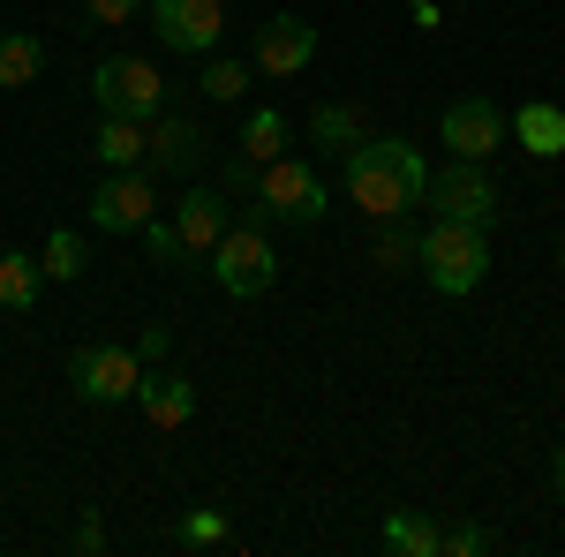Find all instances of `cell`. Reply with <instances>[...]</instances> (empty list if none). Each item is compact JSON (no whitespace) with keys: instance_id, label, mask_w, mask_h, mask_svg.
I'll use <instances>...</instances> for the list:
<instances>
[{"instance_id":"6da1fadb","label":"cell","mask_w":565,"mask_h":557,"mask_svg":"<svg viewBox=\"0 0 565 557\" xmlns=\"http://www.w3.org/2000/svg\"><path fill=\"white\" fill-rule=\"evenodd\" d=\"M423 189H430V167H423L415 143H399V136H362L348 151V196L370 218H407L423 204Z\"/></svg>"},{"instance_id":"7a4b0ae2","label":"cell","mask_w":565,"mask_h":557,"mask_svg":"<svg viewBox=\"0 0 565 557\" xmlns=\"http://www.w3.org/2000/svg\"><path fill=\"white\" fill-rule=\"evenodd\" d=\"M324 212H332V204H324V181H317L302 159H287V151H279L271 167H257V189L242 196V218H257V226H264V218H295V226H317Z\"/></svg>"},{"instance_id":"3957f363","label":"cell","mask_w":565,"mask_h":557,"mask_svg":"<svg viewBox=\"0 0 565 557\" xmlns=\"http://www.w3.org/2000/svg\"><path fill=\"white\" fill-rule=\"evenodd\" d=\"M423 279H430L437 294H476L482 271H490V242H482V226H452V218H430V234H423Z\"/></svg>"},{"instance_id":"277c9868","label":"cell","mask_w":565,"mask_h":557,"mask_svg":"<svg viewBox=\"0 0 565 557\" xmlns=\"http://www.w3.org/2000/svg\"><path fill=\"white\" fill-rule=\"evenodd\" d=\"M212 279H218V287H226L234 301L271 294V279H279V249H271V234H264L257 218L226 226V234L212 242Z\"/></svg>"},{"instance_id":"5b68a950","label":"cell","mask_w":565,"mask_h":557,"mask_svg":"<svg viewBox=\"0 0 565 557\" xmlns=\"http://www.w3.org/2000/svg\"><path fill=\"white\" fill-rule=\"evenodd\" d=\"M90 90H98V114H129V121H159V106H167V76L151 61H136V53L98 61Z\"/></svg>"},{"instance_id":"8992f818","label":"cell","mask_w":565,"mask_h":557,"mask_svg":"<svg viewBox=\"0 0 565 557\" xmlns=\"http://www.w3.org/2000/svg\"><path fill=\"white\" fill-rule=\"evenodd\" d=\"M423 196H430V212L452 218V226H482V234L498 226V181L482 173V159H452L445 173H430Z\"/></svg>"},{"instance_id":"52a82bcc","label":"cell","mask_w":565,"mask_h":557,"mask_svg":"<svg viewBox=\"0 0 565 557\" xmlns=\"http://www.w3.org/2000/svg\"><path fill=\"white\" fill-rule=\"evenodd\" d=\"M68 385L84 399H98V407H121L143 385V362H136V346H76L68 354Z\"/></svg>"},{"instance_id":"ba28073f","label":"cell","mask_w":565,"mask_h":557,"mask_svg":"<svg viewBox=\"0 0 565 557\" xmlns=\"http://www.w3.org/2000/svg\"><path fill=\"white\" fill-rule=\"evenodd\" d=\"M151 218V181L136 167H106V181L90 189V226L98 234H143Z\"/></svg>"},{"instance_id":"9c48e42d","label":"cell","mask_w":565,"mask_h":557,"mask_svg":"<svg viewBox=\"0 0 565 557\" xmlns=\"http://www.w3.org/2000/svg\"><path fill=\"white\" fill-rule=\"evenodd\" d=\"M317 61V31L302 15H264L257 23V45H249V68L257 76H302Z\"/></svg>"},{"instance_id":"30bf717a","label":"cell","mask_w":565,"mask_h":557,"mask_svg":"<svg viewBox=\"0 0 565 557\" xmlns=\"http://www.w3.org/2000/svg\"><path fill=\"white\" fill-rule=\"evenodd\" d=\"M218 0H151V31L167 53H212L218 45Z\"/></svg>"},{"instance_id":"8fae6325","label":"cell","mask_w":565,"mask_h":557,"mask_svg":"<svg viewBox=\"0 0 565 557\" xmlns=\"http://www.w3.org/2000/svg\"><path fill=\"white\" fill-rule=\"evenodd\" d=\"M505 129H513V121H505L490 98H452L445 121H437V136L452 143V159H490V151L505 143Z\"/></svg>"},{"instance_id":"7c38bea8","label":"cell","mask_w":565,"mask_h":557,"mask_svg":"<svg viewBox=\"0 0 565 557\" xmlns=\"http://www.w3.org/2000/svg\"><path fill=\"white\" fill-rule=\"evenodd\" d=\"M196 159H204V121H189V114H159V121L143 129V167L189 173Z\"/></svg>"},{"instance_id":"4fadbf2b","label":"cell","mask_w":565,"mask_h":557,"mask_svg":"<svg viewBox=\"0 0 565 557\" xmlns=\"http://www.w3.org/2000/svg\"><path fill=\"white\" fill-rule=\"evenodd\" d=\"M174 234H181V264H189V257H212V242L226 234V196H218V189H189V196H181Z\"/></svg>"},{"instance_id":"5bb4252c","label":"cell","mask_w":565,"mask_h":557,"mask_svg":"<svg viewBox=\"0 0 565 557\" xmlns=\"http://www.w3.org/2000/svg\"><path fill=\"white\" fill-rule=\"evenodd\" d=\"M136 407L151 415V429H181L196 415V385H189L181 369H151V377L136 385Z\"/></svg>"},{"instance_id":"9a60e30c","label":"cell","mask_w":565,"mask_h":557,"mask_svg":"<svg viewBox=\"0 0 565 557\" xmlns=\"http://www.w3.org/2000/svg\"><path fill=\"white\" fill-rule=\"evenodd\" d=\"M513 136H521V151H535V159H565V106L527 98L521 114H513Z\"/></svg>"},{"instance_id":"2e32d148","label":"cell","mask_w":565,"mask_h":557,"mask_svg":"<svg viewBox=\"0 0 565 557\" xmlns=\"http://www.w3.org/2000/svg\"><path fill=\"white\" fill-rule=\"evenodd\" d=\"M39 68H45V39L39 31H0V90L39 84Z\"/></svg>"},{"instance_id":"e0dca14e","label":"cell","mask_w":565,"mask_h":557,"mask_svg":"<svg viewBox=\"0 0 565 557\" xmlns=\"http://www.w3.org/2000/svg\"><path fill=\"white\" fill-rule=\"evenodd\" d=\"M39 287H45L39 257H15V249H0V309H39Z\"/></svg>"},{"instance_id":"ac0fdd59","label":"cell","mask_w":565,"mask_h":557,"mask_svg":"<svg viewBox=\"0 0 565 557\" xmlns=\"http://www.w3.org/2000/svg\"><path fill=\"white\" fill-rule=\"evenodd\" d=\"M309 143H317V151H332V159H348L354 143H362L354 106H317V114H309Z\"/></svg>"},{"instance_id":"d6986e66","label":"cell","mask_w":565,"mask_h":557,"mask_svg":"<svg viewBox=\"0 0 565 557\" xmlns=\"http://www.w3.org/2000/svg\"><path fill=\"white\" fill-rule=\"evenodd\" d=\"M287 114H271V106H257L249 121H242V159H257V167H271L279 151H287Z\"/></svg>"},{"instance_id":"ffe728a7","label":"cell","mask_w":565,"mask_h":557,"mask_svg":"<svg viewBox=\"0 0 565 557\" xmlns=\"http://www.w3.org/2000/svg\"><path fill=\"white\" fill-rule=\"evenodd\" d=\"M98 159H106V167H143V121L106 114V121H98Z\"/></svg>"},{"instance_id":"44dd1931","label":"cell","mask_w":565,"mask_h":557,"mask_svg":"<svg viewBox=\"0 0 565 557\" xmlns=\"http://www.w3.org/2000/svg\"><path fill=\"white\" fill-rule=\"evenodd\" d=\"M437 543H445V535L430 527V513H392L385 519V550L392 557H437Z\"/></svg>"},{"instance_id":"7402d4cb","label":"cell","mask_w":565,"mask_h":557,"mask_svg":"<svg viewBox=\"0 0 565 557\" xmlns=\"http://www.w3.org/2000/svg\"><path fill=\"white\" fill-rule=\"evenodd\" d=\"M84 234H68V226H53V234H45V249H39V271L45 279H61V287H68V279H84Z\"/></svg>"},{"instance_id":"603a6c76","label":"cell","mask_w":565,"mask_h":557,"mask_svg":"<svg viewBox=\"0 0 565 557\" xmlns=\"http://www.w3.org/2000/svg\"><path fill=\"white\" fill-rule=\"evenodd\" d=\"M415 249H423V234H407L399 218H385V234H377V264H392V271H399Z\"/></svg>"},{"instance_id":"cb8c5ba5","label":"cell","mask_w":565,"mask_h":557,"mask_svg":"<svg viewBox=\"0 0 565 557\" xmlns=\"http://www.w3.org/2000/svg\"><path fill=\"white\" fill-rule=\"evenodd\" d=\"M242 90H249V68L242 61H212L204 68V98H242Z\"/></svg>"},{"instance_id":"d4e9b609","label":"cell","mask_w":565,"mask_h":557,"mask_svg":"<svg viewBox=\"0 0 565 557\" xmlns=\"http://www.w3.org/2000/svg\"><path fill=\"white\" fill-rule=\"evenodd\" d=\"M143 249H151V264H181V234L151 212V218H143Z\"/></svg>"},{"instance_id":"484cf974","label":"cell","mask_w":565,"mask_h":557,"mask_svg":"<svg viewBox=\"0 0 565 557\" xmlns=\"http://www.w3.org/2000/svg\"><path fill=\"white\" fill-rule=\"evenodd\" d=\"M181 543H189V550H212V543H226V519L218 513H189L181 519Z\"/></svg>"},{"instance_id":"4316f807","label":"cell","mask_w":565,"mask_h":557,"mask_svg":"<svg viewBox=\"0 0 565 557\" xmlns=\"http://www.w3.org/2000/svg\"><path fill=\"white\" fill-rule=\"evenodd\" d=\"M437 550H452V557H476V550H490V535H482L476 519H460V527H445V543Z\"/></svg>"},{"instance_id":"83f0119b","label":"cell","mask_w":565,"mask_h":557,"mask_svg":"<svg viewBox=\"0 0 565 557\" xmlns=\"http://www.w3.org/2000/svg\"><path fill=\"white\" fill-rule=\"evenodd\" d=\"M84 8H90V23H136L151 0H84Z\"/></svg>"},{"instance_id":"f1b7e54d","label":"cell","mask_w":565,"mask_h":557,"mask_svg":"<svg viewBox=\"0 0 565 557\" xmlns=\"http://www.w3.org/2000/svg\"><path fill=\"white\" fill-rule=\"evenodd\" d=\"M226 189H234V196H249V189H257V159H242V151H234V159H226Z\"/></svg>"},{"instance_id":"f546056e","label":"cell","mask_w":565,"mask_h":557,"mask_svg":"<svg viewBox=\"0 0 565 557\" xmlns=\"http://www.w3.org/2000/svg\"><path fill=\"white\" fill-rule=\"evenodd\" d=\"M167 354V324H143V340H136V362H159Z\"/></svg>"},{"instance_id":"4dcf8cb0","label":"cell","mask_w":565,"mask_h":557,"mask_svg":"<svg viewBox=\"0 0 565 557\" xmlns=\"http://www.w3.org/2000/svg\"><path fill=\"white\" fill-rule=\"evenodd\" d=\"M76 550H106V527H98V513H84V527H76Z\"/></svg>"},{"instance_id":"1f68e13d","label":"cell","mask_w":565,"mask_h":557,"mask_svg":"<svg viewBox=\"0 0 565 557\" xmlns=\"http://www.w3.org/2000/svg\"><path fill=\"white\" fill-rule=\"evenodd\" d=\"M551 482H558V497H565V444L551 452Z\"/></svg>"},{"instance_id":"d6a6232c","label":"cell","mask_w":565,"mask_h":557,"mask_svg":"<svg viewBox=\"0 0 565 557\" xmlns=\"http://www.w3.org/2000/svg\"><path fill=\"white\" fill-rule=\"evenodd\" d=\"M407 8H423V0H407Z\"/></svg>"},{"instance_id":"836d02e7","label":"cell","mask_w":565,"mask_h":557,"mask_svg":"<svg viewBox=\"0 0 565 557\" xmlns=\"http://www.w3.org/2000/svg\"><path fill=\"white\" fill-rule=\"evenodd\" d=\"M558 271H565V257H558Z\"/></svg>"}]
</instances>
